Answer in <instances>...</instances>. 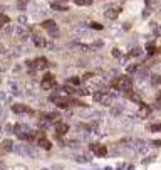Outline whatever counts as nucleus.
<instances>
[{
    "label": "nucleus",
    "mask_w": 161,
    "mask_h": 170,
    "mask_svg": "<svg viewBox=\"0 0 161 170\" xmlns=\"http://www.w3.org/2000/svg\"><path fill=\"white\" fill-rule=\"evenodd\" d=\"M138 71V66H129L128 67V73H136Z\"/></svg>",
    "instance_id": "nucleus-32"
},
{
    "label": "nucleus",
    "mask_w": 161,
    "mask_h": 170,
    "mask_svg": "<svg viewBox=\"0 0 161 170\" xmlns=\"http://www.w3.org/2000/svg\"><path fill=\"white\" fill-rule=\"evenodd\" d=\"M52 8L54 10H59V12H67V5L59 3V2H52Z\"/></svg>",
    "instance_id": "nucleus-14"
},
{
    "label": "nucleus",
    "mask_w": 161,
    "mask_h": 170,
    "mask_svg": "<svg viewBox=\"0 0 161 170\" xmlns=\"http://www.w3.org/2000/svg\"><path fill=\"white\" fill-rule=\"evenodd\" d=\"M76 3H77V5H91L92 0H76Z\"/></svg>",
    "instance_id": "nucleus-28"
},
{
    "label": "nucleus",
    "mask_w": 161,
    "mask_h": 170,
    "mask_svg": "<svg viewBox=\"0 0 161 170\" xmlns=\"http://www.w3.org/2000/svg\"><path fill=\"white\" fill-rule=\"evenodd\" d=\"M42 170H47V169H42Z\"/></svg>",
    "instance_id": "nucleus-39"
},
{
    "label": "nucleus",
    "mask_w": 161,
    "mask_h": 170,
    "mask_svg": "<svg viewBox=\"0 0 161 170\" xmlns=\"http://www.w3.org/2000/svg\"><path fill=\"white\" fill-rule=\"evenodd\" d=\"M44 118L49 120V121H52V120H57V118H59V113H57V111H54V113H45Z\"/></svg>",
    "instance_id": "nucleus-16"
},
{
    "label": "nucleus",
    "mask_w": 161,
    "mask_h": 170,
    "mask_svg": "<svg viewBox=\"0 0 161 170\" xmlns=\"http://www.w3.org/2000/svg\"><path fill=\"white\" fill-rule=\"evenodd\" d=\"M29 2H30V0H19V2H17V7L20 8V10H24V8H27Z\"/></svg>",
    "instance_id": "nucleus-21"
},
{
    "label": "nucleus",
    "mask_w": 161,
    "mask_h": 170,
    "mask_svg": "<svg viewBox=\"0 0 161 170\" xmlns=\"http://www.w3.org/2000/svg\"><path fill=\"white\" fill-rule=\"evenodd\" d=\"M42 27H44V29H52V27H56V22H54V20H45V22H44V24H42Z\"/></svg>",
    "instance_id": "nucleus-22"
},
{
    "label": "nucleus",
    "mask_w": 161,
    "mask_h": 170,
    "mask_svg": "<svg viewBox=\"0 0 161 170\" xmlns=\"http://www.w3.org/2000/svg\"><path fill=\"white\" fill-rule=\"evenodd\" d=\"M104 46V42L103 41H96V42H92V49H101Z\"/></svg>",
    "instance_id": "nucleus-29"
},
{
    "label": "nucleus",
    "mask_w": 161,
    "mask_h": 170,
    "mask_svg": "<svg viewBox=\"0 0 161 170\" xmlns=\"http://www.w3.org/2000/svg\"><path fill=\"white\" fill-rule=\"evenodd\" d=\"M80 83L82 81H80L79 78H71V79H69V84H74V86H79Z\"/></svg>",
    "instance_id": "nucleus-26"
},
{
    "label": "nucleus",
    "mask_w": 161,
    "mask_h": 170,
    "mask_svg": "<svg viewBox=\"0 0 161 170\" xmlns=\"http://www.w3.org/2000/svg\"><path fill=\"white\" fill-rule=\"evenodd\" d=\"M19 22H20V24H27V17L20 15V17H19Z\"/></svg>",
    "instance_id": "nucleus-33"
},
{
    "label": "nucleus",
    "mask_w": 161,
    "mask_h": 170,
    "mask_svg": "<svg viewBox=\"0 0 161 170\" xmlns=\"http://www.w3.org/2000/svg\"><path fill=\"white\" fill-rule=\"evenodd\" d=\"M39 146L40 148H44V150H50V148H52V143L44 137V138H39Z\"/></svg>",
    "instance_id": "nucleus-13"
},
{
    "label": "nucleus",
    "mask_w": 161,
    "mask_h": 170,
    "mask_svg": "<svg viewBox=\"0 0 161 170\" xmlns=\"http://www.w3.org/2000/svg\"><path fill=\"white\" fill-rule=\"evenodd\" d=\"M14 133H15L20 140H29L30 128H29L27 125H24V123H19V125H15V126H14Z\"/></svg>",
    "instance_id": "nucleus-3"
},
{
    "label": "nucleus",
    "mask_w": 161,
    "mask_h": 170,
    "mask_svg": "<svg viewBox=\"0 0 161 170\" xmlns=\"http://www.w3.org/2000/svg\"><path fill=\"white\" fill-rule=\"evenodd\" d=\"M10 22V19H8L5 14H0V27H3V25H7Z\"/></svg>",
    "instance_id": "nucleus-20"
},
{
    "label": "nucleus",
    "mask_w": 161,
    "mask_h": 170,
    "mask_svg": "<svg viewBox=\"0 0 161 170\" xmlns=\"http://www.w3.org/2000/svg\"><path fill=\"white\" fill-rule=\"evenodd\" d=\"M139 54H141V49H139V47H134L133 51H131V56H133V57H138Z\"/></svg>",
    "instance_id": "nucleus-31"
},
{
    "label": "nucleus",
    "mask_w": 161,
    "mask_h": 170,
    "mask_svg": "<svg viewBox=\"0 0 161 170\" xmlns=\"http://www.w3.org/2000/svg\"><path fill=\"white\" fill-rule=\"evenodd\" d=\"M10 152H14V142L7 138V140H3V142H0V155H7Z\"/></svg>",
    "instance_id": "nucleus-7"
},
{
    "label": "nucleus",
    "mask_w": 161,
    "mask_h": 170,
    "mask_svg": "<svg viewBox=\"0 0 161 170\" xmlns=\"http://www.w3.org/2000/svg\"><path fill=\"white\" fill-rule=\"evenodd\" d=\"M76 162L77 163H87V162H91V158H89L87 155H79V157H76Z\"/></svg>",
    "instance_id": "nucleus-15"
},
{
    "label": "nucleus",
    "mask_w": 161,
    "mask_h": 170,
    "mask_svg": "<svg viewBox=\"0 0 161 170\" xmlns=\"http://www.w3.org/2000/svg\"><path fill=\"white\" fill-rule=\"evenodd\" d=\"M5 131H7V133H14V126H12V125L5 126Z\"/></svg>",
    "instance_id": "nucleus-36"
},
{
    "label": "nucleus",
    "mask_w": 161,
    "mask_h": 170,
    "mask_svg": "<svg viewBox=\"0 0 161 170\" xmlns=\"http://www.w3.org/2000/svg\"><path fill=\"white\" fill-rule=\"evenodd\" d=\"M156 101H158V105H161V93L156 96Z\"/></svg>",
    "instance_id": "nucleus-38"
},
{
    "label": "nucleus",
    "mask_w": 161,
    "mask_h": 170,
    "mask_svg": "<svg viewBox=\"0 0 161 170\" xmlns=\"http://www.w3.org/2000/svg\"><path fill=\"white\" fill-rule=\"evenodd\" d=\"M91 152L96 155V157H106L107 155V146L104 145H99V143H91Z\"/></svg>",
    "instance_id": "nucleus-6"
},
{
    "label": "nucleus",
    "mask_w": 161,
    "mask_h": 170,
    "mask_svg": "<svg viewBox=\"0 0 161 170\" xmlns=\"http://www.w3.org/2000/svg\"><path fill=\"white\" fill-rule=\"evenodd\" d=\"M12 111H14V113H19V114L20 113H32L25 105H12Z\"/></svg>",
    "instance_id": "nucleus-11"
},
{
    "label": "nucleus",
    "mask_w": 161,
    "mask_h": 170,
    "mask_svg": "<svg viewBox=\"0 0 161 170\" xmlns=\"http://www.w3.org/2000/svg\"><path fill=\"white\" fill-rule=\"evenodd\" d=\"M15 32H17V35H20V37L24 39L25 35H27V27H17Z\"/></svg>",
    "instance_id": "nucleus-18"
},
{
    "label": "nucleus",
    "mask_w": 161,
    "mask_h": 170,
    "mask_svg": "<svg viewBox=\"0 0 161 170\" xmlns=\"http://www.w3.org/2000/svg\"><path fill=\"white\" fill-rule=\"evenodd\" d=\"M34 69H47V59L45 57H37L34 61Z\"/></svg>",
    "instance_id": "nucleus-9"
},
{
    "label": "nucleus",
    "mask_w": 161,
    "mask_h": 170,
    "mask_svg": "<svg viewBox=\"0 0 161 170\" xmlns=\"http://www.w3.org/2000/svg\"><path fill=\"white\" fill-rule=\"evenodd\" d=\"M40 88L45 89V91L56 88V78H54V74L45 73V76H44V78H42V81H40Z\"/></svg>",
    "instance_id": "nucleus-4"
},
{
    "label": "nucleus",
    "mask_w": 161,
    "mask_h": 170,
    "mask_svg": "<svg viewBox=\"0 0 161 170\" xmlns=\"http://www.w3.org/2000/svg\"><path fill=\"white\" fill-rule=\"evenodd\" d=\"M49 99H50V101L57 106V108H67V106L71 105V103H69V99L64 98V96H61V94H52Z\"/></svg>",
    "instance_id": "nucleus-5"
},
{
    "label": "nucleus",
    "mask_w": 161,
    "mask_h": 170,
    "mask_svg": "<svg viewBox=\"0 0 161 170\" xmlns=\"http://www.w3.org/2000/svg\"><path fill=\"white\" fill-rule=\"evenodd\" d=\"M111 84H113L114 88L124 91V93H129V91L133 89V81L129 79L128 76H121V78H118V79H114Z\"/></svg>",
    "instance_id": "nucleus-1"
},
{
    "label": "nucleus",
    "mask_w": 161,
    "mask_h": 170,
    "mask_svg": "<svg viewBox=\"0 0 161 170\" xmlns=\"http://www.w3.org/2000/svg\"><path fill=\"white\" fill-rule=\"evenodd\" d=\"M146 51H148V54H149V56H154V54H156V47H154L153 42H149V44L146 46Z\"/></svg>",
    "instance_id": "nucleus-17"
},
{
    "label": "nucleus",
    "mask_w": 161,
    "mask_h": 170,
    "mask_svg": "<svg viewBox=\"0 0 161 170\" xmlns=\"http://www.w3.org/2000/svg\"><path fill=\"white\" fill-rule=\"evenodd\" d=\"M149 130H151V131H161V123H154V125H151Z\"/></svg>",
    "instance_id": "nucleus-27"
},
{
    "label": "nucleus",
    "mask_w": 161,
    "mask_h": 170,
    "mask_svg": "<svg viewBox=\"0 0 161 170\" xmlns=\"http://www.w3.org/2000/svg\"><path fill=\"white\" fill-rule=\"evenodd\" d=\"M92 78V73H86L84 76H82V81H86V79H91Z\"/></svg>",
    "instance_id": "nucleus-34"
},
{
    "label": "nucleus",
    "mask_w": 161,
    "mask_h": 170,
    "mask_svg": "<svg viewBox=\"0 0 161 170\" xmlns=\"http://www.w3.org/2000/svg\"><path fill=\"white\" fill-rule=\"evenodd\" d=\"M91 27H92L94 31H103V25L99 24V22H92V24H91Z\"/></svg>",
    "instance_id": "nucleus-30"
},
{
    "label": "nucleus",
    "mask_w": 161,
    "mask_h": 170,
    "mask_svg": "<svg viewBox=\"0 0 161 170\" xmlns=\"http://www.w3.org/2000/svg\"><path fill=\"white\" fill-rule=\"evenodd\" d=\"M128 98L131 99V101H136V103H139V98H138L136 93H133V91H129V93H128Z\"/></svg>",
    "instance_id": "nucleus-24"
},
{
    "label": "nucleus",
    "mask_w": 161,
    "mask_h": 170,
    "mask_svg": "<svg viewBox=\"0 0 161 170\" xmlns=\"http://www.w3.org/2000/svg\"><path fill=\"white\" fill-rule=\"evenodd\" d=\"M49 34H50V37H59V27H52V29H49Z\"/></svg>",
    "instance_id": "nucleus-23"
},
{
    "label": "nucleus",
    "mask_w": 161,
    "mask_h": 170,
    "mask_svg": "<svg viewBox=\"0 0 161 170\" xmlns=\"http://www.w3.org/2000/svg\"><path fill=\"white\" fill-rule=\"evenodd\" d=\"M118 14H119V7H111L106 10V19H111V20H114L116 17H118Z\"/></svg>",
    "instance_id": "nucleus-10"
},
{
    "label": "nucleus",
    "mask_w": 161,
    "mask_h": 170,
    "mask_svg": "<svg viewBox=\"0 0 161 170\" xmlns=\"http://www.w3.org/2000/svg\"><path fill=\"white\" fill-rule=\"evenodd\" d=\"M32 39H34V44H35V46H40V47H44V46H45V41H44V37H42V35H39V34L35 32V31L32 32Z\"/></svg>",
    "instance_id": "nucleus-12"
},
{
    "label": "nucleus",
    "mask_w": 161,
    "mask_h": 170,
    "mask_svg": "<svg viewBox=\"0 0 161 170\" xmlns=\"http://www.w3.org/2000/svg\"><path fill=\"white\" fill-rule=\"evenodd\" d=\"M54 130H56V133L59 137H62V135H65V133L69 131V125L64 123V121H57L56 125H54Z\"/></svg>",
    "instance_id": "nucleus-8"
},
{
    "label": "nucleus",
    "mask_w": 161,
    "mask_h": 170,
    "mask_svg": "<svg viewBox=\"0 0 161 170\" xmlns=\"http://www.w3.org/2000/svg\"><path fill=\"white\" fill-rule=\"evenodd\" d=\"M113 56H114V57H121V52H119V49H113Z\"/></svg>",
    "instance_id": "nucleus-35"
},
{
    "label": "nucleus",
    "mask_w": 161,
    "mask_h": 170,
    "mask_svg": "<svg viewBox=\"0 0 161 170\" xmlns=\"http://www.w3.org/2000/svg\"><path fill=\"white\" fill-rule=\"evenodd\" d=\"M121 111H122V106H114L113 110H111V113H113L114 116H118V114H119Z\"/></svg>",
    "instance_id": "nucleus-25"
},
{
    "label": "nucleus",
    "mask_w": 161,
    "mask_h": 170,
    "mask_svg": "<svg viewBox=\"0 0 161 170\" xmlns=\"http://www.w3.org/2000/svg\"><path fill=\"white\" fill-rule=\"evenodd\" d=\"M92 98H94L96 103H101V105H104V106H109L113 103V94L103 93V91H96V93L92 94Z\"/></svg>",
    "instance_id": "nucleus-2"
},
{
    "label": "nucleus",
    "mask_w": 161,
    "mask_h": 170,
    "mask_svg": "<svg viewBox=\"0 0 161 170\" xmlns=\"http://www.w3.org/2000/svg\"><path fill=\"white\" fill-rule=\"evenodd\" d=\"M5 99H7V96H5V93H2V91H0V101H5Z\"/></svg>",
    "instance_id": "nucleus-37"
},
{
    "label": "nucleus",
    "mask_w": 161,
    "mask_h": 170,
    "mask_svg": "<svg viewBox=\"0 0 161 170\" xmlns=\"http://www.w3.org/2000/svg\"><path fill=\"white\" fill-rule=\"evenodd\" d=\"M149 111H151V110H149V106L141 105V110H139V114H141V116H148V114H149Z\"/></svg>",
    "instance_id": "nucleus-19"
}]
</instances>
